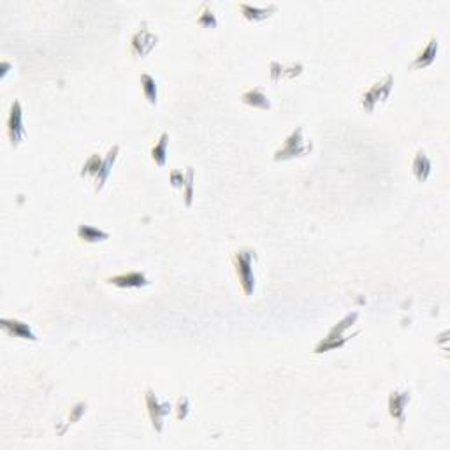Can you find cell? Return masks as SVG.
<instances>
[{"label": "cell", "mask_w": 450, "mask_h": 450, "mask_svg": "<svg viewBox=\"0 0 450 450\" xmlns=\"http://www.w3.org/2000/svg\"><path fill=\"white\" fill-rule=\"evenodd\" d=\"M157 44L158 34L157 32H153L146 21H143L141 27L137 28L132 34V37H130L129 51L134 59H145V57H148L150 53L155 50Z\"/></svg>", "instance_id": "8992f818"}, {"label": "cell", "mask_w": 450, "mask_h": 450, "mask_svg": "<svg viewBox=\"0 0 450 450\" xmlns=\"http://www.w3.org/2000/svg\"><path fill=\"white\" fill-rule=\"evenodd\" d=\"M239 9L243 12V16L248 21H263L266 18H269L273 12L278 11V4H269V6H257V4H239Z\"/></svg>", "instance_id": "e0dca14e"}, {"label": "cell", "mask_w": 450, "mask_h": 450, "mask_svg": "<svg viewBox=\"0 0 450 450\" xmlns=\"http://www.w3.org/2000/svg\"><path fill=\"white\" fill-rule=\"evenodd\" d=\"M241 101H243L247 106L255 108V110H273V102L267 97L264 86H254L250 90L243 92V94H241Z\"/></svg>", "instance_id": "9a60e30c"}, {"label": "cell", "mask_w": 450, "mask_h": 450, "mask_svg": "<svg viewBox=\"0 0 450 450\" xmlns=\"http://www.w3.org/2000/svg\"><path fill=\"white\" fill-rule=\"evenodd\" d=\"M314 150V145L311 141H308L305 136V127H298L294 129L292 132L287 136V139L283 141V145L280 146L276 152H274V161H289V158L294 157H303V155H308L309 152Z\"/></svg>", "instance_id": "5b68a950"}, {"label": "cell", "mask_w": 450, "mask_h": 450, "mask_svg": "<svg viewBox=\"0 0 450 450\" xmlns=\"http://www.w3.org/2000/svg\"><path fill=\"white\" fill-rule=\"evenodd\" d=\"M411 400L410 391L407 389H396V391L391 392L389 396V413H391L392 419L398 422V426L401 427L407 422V407Z\"/></svg>", "instance_id": "30bf717a"}, {"label": "cell", "mask_w": 450, "mask_h": 450, "mask_svg": "<svg viewBox=\"0 0 450 450\" xmlns=\"http://www.w3.org/2000/svg\"><path fill=\"white\" fill-rule=\"evenodd\" d=\"M357 318H359V311H352V314L345 315V317L329 331L327 336L318 341L317 347H315V354H324L329 352V350L341 349V347L349 343L356 334L360 333V331L352 333V327L357 324Z\"/></svg>", "instance_id": "3957f363"}, {"label": "cell", "mask_w": 450, "mask_h": 450, "mask_svg": "<svg viewBox=\"0 0 450 450\" xmlns=\"http://www.w3.org/2000/svg\"><path fill=\"white\" fill-rule=\"evenodd\" d=\"M258 263V255L254 248L245 247L239 248L232 254V267L238 278L239 287L245 292V296H254L255 287H257V276H255V267Z\"/></svg>", "instance_id": "7a4b0ae2"}, {"label": "cell", "mask_w": 450, "mask_h": 450, "mask_svg": "<svg viewBox=\"0 0 450 450\" xmlns=\"http://www.w3.org/2000/svg\"><path fill=\"white\" fill-rule=\"evenodd\" d=\"M108 283L120 289H141V287L150 285V278L143 271H127V273L114 274L108 278Z\"/></svg>", "instance_id": "7c38bea8"}, {"label": "cell", "mask_w": 450, "mask_h": 450, "mask_svg": "<svg viewBox=\"0 0 450 450\" xmlns=\"http://www.w3.org/2000/svg\"><path fill=\"white\" fill-rule=\"evenodd\" d=\"M141 90H143V95H145L146 101H148L152 106H157L158 104L157 79L153 78L152 74H148V72L141 74Z\"/></svg>", "instance_id": "ffe728a7"}, {"label": "cell", "mask_w": 450, "mask_h": 450, "mask_svg": "<svg viewBox=\"0 0 450 450\" xmlns=\"http://www.w3.org/2000/svg\"><path fill=\"white\" fill-rule=\"evenodd\" d=\"M197 23L203 25L206 28H215L218 25V20H216V14L213 12L212 6L209 4H203L201 6L199 16H197Z\"/></svg>", "instance_id": "44dd1931"}, {"label": "cell", "mask_w": 450, "mask_h": 450, "mask_svg": "<svg viewBox=\"0 0 450 450\" xmlns=\"http://www.w3.org/2000/svg\"><path fill=\"white\" fill-rule=\"evenodd\" d=\"M305 65L299 60H290V62H282V60H273L269 65L271 81L278 83L282 79H294L303 74Z\"/></svg>", "instance_id": "8fae6325"}, {"label": "cell", "mask_w": 450, "mask_h": 450, "mask_svg": "<svg viewBox=\"0 0 450 450\" xmlns=\"http://www.w3.org/2000/svg\"><path fill=\"white\" fill-rule=\"evenodd\" d=\"M167 145H169V134L162 132L161 137L157 139V143L152 146L150 150V155H152V161L158 165V167H164L165 161H167Z\"/></svg>", "instance_id": "d6986e66"}, {"label": "cell", "mask_w": 450, "mask_h": 450, "mask_svg": "<svg viewBox=\"0 0 450 450\" xmlns=\"http://www.w3.org/2000/svg\"><path fill=\"white\" fill-rule=\"evenodd\" d=\"M76 234L81 241H86V243H99V241H106L110 239V232L104 231V229L94 227V225H78L76 229Z\"/></svg>", "instance_id": "ac0fdd59"}, {"label": "cell", "mask_w": 450, "mask_h": 450, "mask_svg": "<svg viewBox=\"0 0 450 450\" xmlns=\"http://www.w3.org/2000/svg\"><path fill=\"white\" fill-rule=\"evenodd\" d=\"M0 327H2V331L8 333L9 336H16V338H21V340H30V341L37 340L36 333L32 331L30 325H28L27 322L18 320V318H2V320H0Z\"/></svg>", "instance_id": "5bb4252c"}, {"label": "cell", "mask_w": 450, "mask_h": 450, "mask_svg": "<svg viewBox=\"0 0 450 450\" xmlns=\"http://www.w3.org/2000/svg\"><path fill=\"white\" fill-rule=\"evenodd\" d=\"M145 405L146 411H148L150 415V420H152V427L157 431V433H162L165 419H167V415L171 413L172 410V405L169 403V401L161 400V398L153 392V389L150 387L146 389L145 392Z\"/></svg>", "instance_id": "52a82bcc"}, {"label": "cell", "mask_w": 450, "mask_h": 450, "mask_svg": "<svg viewBox=\"0 0 450 450\" xmlns=\"http://www.w3.org/2000/svg\"><path fill=\"white\" fill-rule=\"evenodd\" d=\"M118 155H120V145H113L108 148L104 155L94 153L85 161L79 174H81V178H86V180H90L94 183L95 192H101L104 185L108 183Z\"/></svg>", "instance_id": "6da1fadb"}, {"label": "cell", "mask_w": 450, "mask_h": 450, "mask_svg": "<svg viewBox=\"0 0 450 450\" xmlns=\"http://www.w3.org/2000/svg\"><path fill=\"white\" fill-rule=\"evenodd\" d=\"M392 88H394V76L385 74L384 78H380L373 85H369L362 94H360V108L368 114L375 113L382 104H385L391 95Z\"/></svg>", "instance_id": "277c9868"}, {"label": "cell", "mask_w": 450, "mask_h": 450, "mask_svg": "<svg viewBox=\"0 0 450 450\" xmlns=\"http://www.w3.org/2000/svg\"><path fill=\"white\" fill-rule=\"evenodd\" d=\"M194 180H196L194 167H187L183 171L181 169H172L171 174H169V183L180 192L187 206H192L194 203Z\"/></svg>", "instance_id": "ba28073f"}, {"label": "cell", "mask_w": 450, "mask_h": 450, "mask_svg": "<svg viewBox=\"0 0 450 450\" xmlns=\"http://www.w3.org/2000/svg\"><path fill=\"white\" fill-rule=\"evenodd\" d=\"M190 411H192V403H190V398H188V396H181V398H178L176 419L178 420L188 419Z\"/></svg>", "instance_id": "7402d4cb"}, {"label": "cell", "mask_w": 450, "mask_h": 450, "mask_svg": "<svg viewBox=\"0 0 450 450\" xmlns=\"http://www.w3.org/2000/svg\"><path fill=\"white\" fill-rule=\"evenodd\" d=\"M438 51H440V41L436 36H431L429 39H427V43L424 44L422 50L417 53V57L413 59V62L410 63L411 69H426V67H429L431 63H435L436 57H438Z\"/></svg>", "instance_id": "4fadbf2b"}, {"label": "cell", "mask_w": 450, "mask_h": 450, "mask_svg": "<svg viewBox=\"0 0 450 450\" xmlns=\"http://www.w3.org/2000/svg\"><path fill=\"white\" fill-rule=\"evenodd\" d=\"M433 172V162H431L429 155L424 150H419L415 153L413 161H411V174L417 181H427Z\"/></svg>", "instance_id": "2e32d148"}, {"label": "cell", "mask_w": 450, "mask_h": 450, "mask_svg": "<svg viewBox=\"0 0 450 450\" xmlns=\"http://www.w3.org/2000/svg\"><path fill=\"white\" fill-rule=\"evenodd\" d=\"M8 136L12 146H18L27 137V130H25L23 123V108H21L20 101H12L11 110H9Z\"/></svg>", "instance_id": "9c48e42d"}]
</instances>
